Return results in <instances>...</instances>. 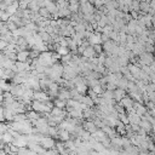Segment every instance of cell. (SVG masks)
Returning a JSON list of instances; mask_svg holds the SVG:
<instances>
[{"mask_svg":"<svg viewBox=\"0 0 155 155\" xmlns=\"http://www.w3.org/2000/svg\"><path fill=\"white\" fill-rule=\"evenodd\" d=\"M116 87H117V86H116V84H113V82H107V90H111V91H114Z\"/></svg>","mask_w":155,"mask_h":155,"instance_id":"484cf974","label":"cell"},{"mask_svg":"<svg viewBox=\"0 0 155 155\" xmlns=\"http://www.w3.org/2000/svg\"><path fill=\"white\" fill-rule=\"evenodd\" d=\"M127 82H128V80H127L125 76H122V78L117 81V87L124 88V90H126V91H127Z\"/></svg>","mask_w":155,"mask_h":155,"instance_id":"ac0fdd59","label":"cell"},{"mask_svg":"<svg viewBox=\"0 0 155 155\" xmlns=\"http://www.w3.org/2000/svg\"><path fill=\"white\" fill-rule=\"evenodd\" d=\"M150 69H151V70H153V71L155 73V61H154V62H153V63L150 64Z\"/></svg>","mask_w":155,"mask_h":155,"instance_id":"83f0119b","label":"cell"},{"mask_svg":"<svg viewBox=\"0 0 155 155\" xmlns=\"http://www.w3.org/2000/svg\"><path fill=\"white\" fill-rule=\"evenodd\" d=\"M6 24H7V28H8L11 31H13L15 29H17V28H18V25H17L15 22L10 21V19H8V21H6Z\"/></svg>","mask_w":155,"mask_h":155,"instance_id":"603a6c76","label":"cell"},{"mask_svg":"<svg viewBox=\"0 0 155 155\" xmlns=\"http://www.w3.org/2000/svg\"><path fill=\"white\" fill-rule=\"evenodd\" d=\"M39 54H40V51L36 50V48H31V50L29 51V57H30L31 59H33V58H38Z\"/></svg>","mask_w":155,"mask_h":155,"instance_id":"7402d4cb","label":"cell"},{"mask_svg":"<svg viewBox=\"0 0 155 155\" xmlns=\"http://www.w3.org/2000/svg\"><path fill=\"white\" fill-rule=\"evenodd\" d=\"M101 34H102V33H97V31H93V33L90 35V38L87 39V40H88V42H90V45L103 44V42H102V36H101Z\"/></svg>","mask_w":155,"mask_h":155,"instance_id":"5b68a950","label":"cell"},{"mask_svg":"<svg viewBox=\"0 0 155 155\" xmlns=\"http://www.w3.org/2000/svg\"><path fill=\"white\" fill-rule=\"evenodd\" d=\"M82 127H84V130L85 131H88L90 133H93V132H96L97 131V125L92 121V120H90V119H87V120H85L84 122H82Z\"/></svg>","mask_w":155,"mask_h":155,"instance_id":"277c9868","label":"cell"},{"mask_svg":"<svg viewBox=\"0 0 155 155\" xmlns=\"http://www.w3.org/2000/svg\"><path fill=\"white\" fill-rule=\"evenodd\" d=\"M58 98L61 99H64V101H68L71 98L70 96V91L65 87H59V91H58Z\"/></svg>","mask_w":155,"mask_h":155,"instance_id":"52a82bcc","label":"cell"},{"mask_svg":"<svg viewBox=\"0 0 155 155\" xmlns=\"http://www.w3.org/2000/svg\"><path fill=\"white\" fill-rule=\"evenodd\" d=\"M7 45H8V42H7V41H5V40H1V39H0V50H1V51H4V50L7 47Z\"/></svg>","mask_w":155,"mask_h":155,"instance_id":"d4e9b609","label":"cell"},{"mask_svg":"<svg viewBox=\"0 0 155 155\" xmlns=\"http://www.w3.org/2000/svg\"><path fill=\"white\" fill-rule=\"evenodd\" d=\"M133 109H134L136 113H137L138 115H140V116L147 113V107H144L143 103H139V102H134V103H133Z\"/></svg>","mask_w":155,"mask_h":155,"instance_id":"30bf717a","label":"cell"},{"mask_svg":"<svg viewBox=\"0 0 155 155\" xmlns=\"http://www.w3.org/2000/svg\"><path fill=\"white\" fill-rule=\"evenodd\" d=\"M92 46H93V48L96 50V52H97L98 54L103 52V45H102V44H96V45H92Z\"/></svg>","mask_w":155,"mask_h":155,"instance_id":"cb8c5ba5","label":"cell"},{"mask_svg":"<svg viewBox=\"0 0 155 155\" xmlns=\"http://www.w3.org/2000/svg\"><path fill=\"white\" fill-rule=\"evenodd\" d=\"M82 103H85L87 107H94V102H93V98L92 97H90L88 94H84V97H82V101H81Z\"/></svg>","mask_w":155,"mask_h":155,"instance_id":"4fadbf2b","label":"cell"},{"mask_svg":"<svg viewBox=\"0 0 155 155\" xmlns=\"http://www.w3.org/2000/svg\"><path fill=\"white\" fill-rule=\"evenodd\" d=\"M56 51L61 54V56H65V54H68L69 52H70V48L69 47H67V46H57V48H56Z\"/></svg>","mask_w":155,"mask_h":155,"instance_id":"e0dca14e","label":"cell"},{"mask_svg":"<svg viewBox=\"0 0 155 155\" xmlns=\"http://www.w3.org/2000/svg\"><path fill=\"white\" fill-rule=\"evenodd\" d=\"M120 103L125 107V109H126V111H127V113H128V111L134 110V109H133V103H134V101H133V98H132V97H127V96H125V97L120 101Z\"/></svg>","mask_w":155,"mask_h":155,"instance_id":"3957f363","label":"cell"},{"mask_svg":"<svg viewBox=\"0 0 155 155\" xmlns=\"http://www.w3.org/2000/svg\"><path fill=\"white\" fill-rule=\"evenodd\" d=\"M0 1H1V0H0Z\"/></svg>","mask_w":155,"mask_h":155,"instance_id":"4dcf8cb0","label":"cell"},{"mask_svg":"<svg viewBox=\"0 0 155 155\" xmlns=\"http://www.w3.org/2000/svg\"><path fill=\"white\" fill-rule=\"evenodd\" d=\"M18 7H19V1H18V0H16V1H13L12 4H10V5L7 6L6 11H7L10 15H15V13H16V11L18 10Z\"/></svg>","mask_w":155,"mask_h":155,"instance_id":"7c38bea8","label":"cell"},{"mask_svg":"<svg viewBox=\"0 0 155 155\" xmlns=\"http://www.w3.org/2000/svg\"><path fill=\"white\" fill-rule=\"evenodd\" d=\"M40 144L41 147H44L45 149H51V148H56V140L53 137L51 136H42L40 139Z\"/></svg>","mask_w":155,"mask_h":155,"instance_id":"6da1fadb","label":"cell"},{"mask_svg":"<svg viewBox=\"0 0 155 155\" xmlns=\"http://www.w3.org/2000/svg\"><path fill=\"white\" fill-rule=\"evenodd\" d=\"M30 57H29V51L28 50H22L19 52H17V61H21V62H25L28 61Z\"/></svg>","mask_w":155,"mask_h":155,"instance_id":"8fae6325","label":"cell"},{"mask_svg":"<svg viewBox=\"0 0 155 155\" xmlns=\"http://www.w3.org/2000/svg\"><path fill=\"white\" fill-rule=\"evenodd\" d=\"M28 8L31 10L33 12H39V10H40V5L38 4L36 0H31V1L29 2V5H28Z\"/></svg>","mask_w":155,"mask_h":155,"instance_id":"2e32d148","label":"cell"},{"mask_svg":"<svg viewBox=\"0 0 155 155\" xmlns=\"http://www.w3.org/2000/svg\"><path fill=\"white\" fill-rule=\"evenodd\" d=\"M125 96H126V90L120 88V87H116V88L114 90V99H115L116 102H120Z\"/></svg>","mask_w":155,"mask_h":155,"instance_id":"9c48e42d","label":"cell"},{"mask_svg":"<svg viewBox=\"0 0 155 155\" xmlns=\"http://www.w3.org/2000/svg\"><path fill=\"white\" fill-rule=\"evenodd\" d=\"M58 8H63V7H69V0H57L56 1Z\"/></svg>","mask_w":155,"mask_h":155,"instance_id":"44dd1931","label":"cell"},{"mask_svg":"<svg viewBox=\"0 0 155 155\" xmlns=\"http://www.w3.org/2000/svg\"><path fill=\"white\" fill-rule=\"evenodd\" d=\"M53 104L56 105V107H58V108H62V109H65V107H67V101H64V99H61V98H54L53 99Z\"/></svg>","mask_w":155,"mask_h":155,"instance_id":"5bb4252c","label":"cell"},{"mask_svg":"<svg viewBox=\"0 0 155 155\" xmlns=\"http://www.w3.org/2000/svg\"><path fill=\"white\" fill-rule=\"evenodd\" d=\"M150 81L155 84V73H153V74H150Z\"/></svg>","mask_w":155,"mask_h":155,"instance_id":"4316f807","label":"cell"},{"mask_svg":"<svg viewBox=\"0 0 155 155\" xmlns=\"http://www.w3.org/2000/svg\"><path fill=\"white\" fill-rule=\"evenodd\" d=\"M80 11L84 13V15H93L96 12V7L93 4L86 1L84 4H80Z\"/></svg>","mask_w":155,"mask_h":155,"instance_id":"7a4b0ae2","label":"cell"},{"mask_svg":"<svg viewBox=\"0 0 155 155\" xmlns=\"http://www.w3.org/2000/svg\"><path fill=\"white\" fill-rule=\"evenodd\" d=\"M4 1H5L7 5H10V4H12V2H13V1H16V0H4Z\"/></svg>","mask_w":155,"mask_h":155,"instance_id":"f546056e","label":"cell"},{"mask_svg":"<svg viewBox=\"0 0 155 155\" xmlns=\"http://www.w3.org/2000/svg\"><path fill=\"white\" fill-rule=\"evenodd\" d=\"M150 115H151V116H154V117H155V107H154V108H151V109H150Z\"/></svg>","mask_w":155,"mask_h":155,"instance_id":"f1b7e54d","label":"cell"},{"mask_svg":"<svg viewBox=\"0 0 155 155\" xmlns=\"http://www.w3.org/2000/svg\"><path fill=\"white\" fill-rule=\"evenodd\" d=\"M82 56H84V57H86V58L88 59V58H91V57L98 56V53L96 52V50L93 48V46H92V45H90V46H87V47L85 48V51L82 52Z\"/></svg>","mask_w":155,"mask_h":155,"instance_id":"ba28073f","label":"cell"},{"mask_svg":"<svg viewBox=\"0 0 155 155\" xmlns=\"http://www.w3.org/2000/svg\"><path fill=\"white\" fill-rule=\"evenodd\" d=\"M13 139H15L13 136H12L8 131H6V132L2 133V142H4V143H12Z\"/></svg>","mask_w":155,"mask_h":155,"instance_id":"9a60e30c","label":"cell"},{"mask_svg":"<svg viewBox=\"0 0 155 155\" xmlns=\"http://www.w3.org/2000/svg\"><path fill=\"white\" fill-rule=\"evenodd\" d=\"M39 13H40V16L44 17V18H52V17H51V13L48 12V10H47L46 7H40Z\"/></svg>","mask_w":155,"mask_h":155,"instance_id":"ffe728a7","label":"cell"},{"mask_svg":"<svg viewBox=\"0 0 155 155\" xmlns=\"http://www.w3.org/2000/svg\"><path fill=\"white\" fill-rule=\"evenodd\" d=\"M57 139L58 140H62V142H67L70 139V132L64 130V128H61L58 130V136H57Z\"/></svg>","mask_w":155,"mask_h":155,"instance_id":"8992f818","label":"cell"},{"mask_svg":"<svg viewBox=\"0 0 155 155\" xmlns=\"http://www.w3.org/2000/svg\"><path fill=\"white\" fill-rule=\"evenodd\" d=\"M75 87H76L78 91H79L80 93H82V94H86L87 91H88V86H87V84H79V85H76Z\"/></svg>","mask_w":155,"mask_h":155,"instance_id":"d6986e66","label":"cell"}]
</instances>
